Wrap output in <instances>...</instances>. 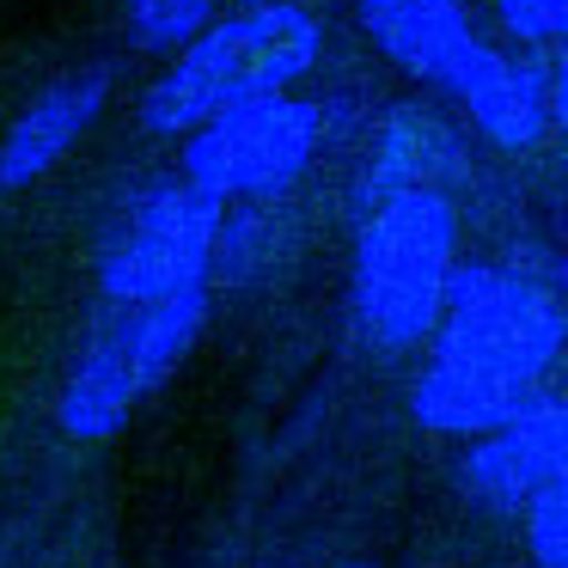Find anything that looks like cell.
Here are the masks:
<instances>
[{"instance_id": "cell-5", "label": "cell", "mask_w": 568, "mask_h": 568, "mask_svg": "<svg viewBox=\"0 0 568 568\" xmlns=\"http://www.w3.org/2000/svg\"><path fill=\"white\" fill-rule=\"evenodd\" d=\"M226 202L209 196L202 184H153L135 202L123 239L104 251V294L111 300H172L209 282L214 245H221Z\"/></svg>"}, {"instance_id": "cell-2", "label": "cell", "mask_w": 568, "mask_h": 568, "mask_svg": "<svg viewBox=\"0 0 568 568\" xmlns=\"http://www.w3.org/2000/svg\"><path fill=\"white\" fill-rule=\"evenodd\" d=\"M458 251V214L434 184L392 190L355 245V324L373 348L428 343Z\"/></svg>"}, {"instance_id": "cell-12", "label": "cell", "mask_w": 568, "mask_h": 568, "mask_svg": "<svg viewBox=\"0 0 568 568\" xmlns=\"http://www.w3.org/2000/svg\"><path fill=\"white\" fill-rule=\"evenodd\" d=\"M123 7H129V26H135V38L148 50H178L214 13V0H123Z\"/></svg>"}, {"instance_id": "cell-15", "label": "cell", "mask_w": 568, "mask_h": 568, "mask_svg": "<svg viewBox=\"0 0 568 568\" xmlns=\"http://www.w3.org/2000/svg\"><path fill=\"white\" fill-rule=\"evenodd\" d=\"M239 7H270V0H239Z\"/></svg>"}, {"instance_id": "cell-11", "label": "cell", "mask_w": 568, "mask_h": 568, "mask_svg": "<svg viewBox=\"0 0 568 568\" xmlns=\"http://www.w3.org/2000/svg\"><path fill=\"white\" fill-rule=\"evenodd\" d=\"M361 26L373 31V43L404 74H422V80L440 74L446 55L465 38H477L465 0H361Z\"/></svg>"}, {"instance_id": "cell-14", "label": "cell", "mask_w": 568, "mask_h": 568, "mask_svg": "<svg viewBox=\"0 0 568 568\" xmlns=\"http://www.w3.org/2000/svg\"><path fill=\"white\" fill-rule=\"evenodd\" d=\"M495 13L519 43H556L568 26V0H495Z\"/></svg>"}, {"instance_id": "cell-4", "label": "cell", "mask_w": 568, "mask_h": 568, "mask_svg": "<svg viewBox=\"0 0 568 568\" xmlns=\"http://www.w3.org/2000/svg\"><path fill=\"white\" fill-rule=\"evenodd\" d=\"M324 135V104L270 92V99L233 104L190 129L184 141V178L209 196H275L312 165Z\"/></svg>"}, {"instance_id": "cell-9", "label": "cell", "mask_w": 568, "mask_h": 568, "mask_svg": "<svg viewBox=\"0 0 568 568\" xmlns=\"http://www.w3.org/2000/svg\"><path fill=\"white\" fill-rule=\"evenodd\" d=\"M104 99H111V68H80V74L43 87L0 141V190H26L50 178L68 160V148L99 123Z\"/></svg>"}, {"instance_id": "cell-13", "label": "cell", "mask_w": 568, "mask_h": 568, "mask_svg": "<svg viewBox=\"0 0 568 568\" xmlns=\"http://www.w3.org/2000/svg\"><path fill=\"white\" fill-rule=\"evenodd\" d=\"M526 514V538H531V562L538 568H568V483L550 477L544 489H531Z\"/></svg>"}, {"instance_id": "cell-3", "label": "cell", "mask_w": 568, "mask_h": 568, "mask_svg": "<svg viewBox=\"0 0 568 568\" xmlns=\"http://www.w3.org/2000/svg\"><path fill=\"white\" fill-rule=\"evenodd\" d=\"M428 336L440 361H470V367L519 373L544 385L562 348V306L526 275L489 270V263H453L440 318Z\"/></svg>"}, {"instance_id": "cell-16", "label": "cell", "mask_w": 568, "mask_h": 568, "mask_svg": "<svg viewBox=\"0 0 568 568\" xmlns=\"http://www.w3.org/2000/svg\"><path fill=\"white\" fill-rule=\"evenodd\" d=\"M348 568H367V562H348Z\"/></svg>"}, {"instance_id": "cell-7", "label": "cell", "mask_w": 568, "mask_h": 568, "mask_svg": "<svg viewBox=\"0 0 568 568\" xmlns=\"http://www.w3.org/2000/svg\"><path fill=\"white\" fill-rule=\"evenodd\" d=\"M470 458H465V483L477 489V501H489L495 514H519L531 501V489H544L550 477H562L568 465V416L562 397L538 392L514 422L489 434H470Z\"/></svg>"}, {"instance_id": "cell-8", "label": "cell", "mask_w": 568, "mask_h": 568, "mask_svg": "<svg viewBox=\"0 0 568 568\" xmlns=\"http://www.w3.org/2000/svg\"><path fill=\"white\" fill-rule=\"evenodd\" d=\"M141 397H148V379H141V348H135V300H116L92 324L87 348H80L74 373L62 385V428L74 440H111Z\"/></svg>"}, {"instance_id": "cell-1", "label": "cell", "mask_w": 568, "mask_h": 568, "mask_svg": "<svg viewBox=\"0 0 568 568\" xmlns=\"http://www.w3.org/2000/svg\"><path fill=\"white\" fill-rule=\"evenodd\" d=\"M318 62V19L294 0H270L226 26H202L178 43V62L141 92V123L153 135H190L233 104L287 92Z\"/></svg>"}, {"instance_id": "cell-10", "label": "cell", "mask_w": 568, "mask_h": 568, "mask_svg": "<svg viewBox=\"0 0 568 568\" xmlns=\"http://www.w3.org/2000/svg\"><path fill=\"white\" fill-rule=\"evenodd\" d=\"M531 397H538V379L434 355L428 373L416 379V422L434 434H489L501 422H514Z\"/></svg>"}, {"instance_id": "cell-6", "label": "cell", "mask_w": 568, "mask_h": 568, "mask_svg": "<svg viewBox=\"0 0 568 568\" xmlns=\"http://www.w3.org/2000/svg\"><path fill=\"white\" fill-rule=\"evenodd\" d=\"M434 80H440V87L470 111V123L507 153L538 148V135L550 129L556 104H562L556 80H544L538 68H526V62H507V55H495L489 43H477V38L458 43Z\"/></svg>"}]
</instances>
